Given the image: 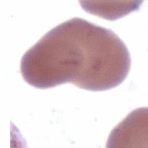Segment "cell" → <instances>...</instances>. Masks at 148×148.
I'll return each instance as SVG.
<instances>
[{"label": "cell", "instance_id": "obj_2", "mask_svg": "<svg viewBox=\"0 0 148 148\" xmlns=\"http://www.w3.org/2000/svg\"><path fill=\"white\" fill-rule=\"evenodd\" d=\"M147 108L136 109L116 126L110 134L107 147H128L143 143L147 136Z\"/></svg>", "mask_w": 148, "mask_h": 148}, {"label": "cell", "instance_id": "obj_1", "mask_svg": "<svg viewBox=\"0 0 148 148\" xmlns=\"http://www.w3.org/2000/svg\"><path fill=\"white\" fill-rule=\"evenodd\" d=\"M131 62L126 45L113 31L74 17L50 30L23 54L20 72L36 88L69 83L99 91L121 84Z\"/></svg>", "mask_w": 148, "mask_h": 148}]
</instances>
